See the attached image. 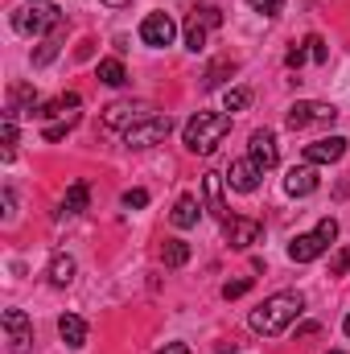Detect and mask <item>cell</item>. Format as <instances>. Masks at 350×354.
Masks as SVG:
<instances>
[{
    "label": "cell",
    "mask_w": 350,
    "mask_h": 354,
    "mask_svg": "<svg viewBox=\"0 0 350 354\" xmlns=\"http://www.w3.org/2000/svg\"><path fill=\"white\" fill-rule=\"evenodd\" d=\"M326 248H330V239L313 227V231H305V235H297V239L288 243V260H293V264H313L317 256H326Z\"/></svg>",
    "instance_id": "cell-13"
},
{
    "label": "cell",
    "mask_w": 350,
    "mask_h": 354,
    "mask_svg": "<svg viewBox=\"0 0 350 354\" xmlns=\"http://www.w3.org/2000/svg\"><path fill=\"white\" fill-rule=\"evenodd\" d=\"M305 46H309V58H313V62H326V58H330V50H326V41H322L317 33L305 37Z\"/></svg>",
    "instance_id": "cell-29"
},
{
    "label": "cell",
    "mask_w": 350,
    "mask_h": 354,
    "mask_svg": "<svg viewBox=\"0 0 350 354\" xmlns=\"http://www.w3.org/2000/svg\"><path fill=\"white\" fill-rule=\"evenodd\" d=\"M330 354H347V351H330Z\"/></svg>",
    "instance_id": "cell-37"
},
{
    "label": "cell",
    "mask_w": 350,
    "mask_h": 354,
    "mask_svg": "<svg viewBox=\"0 0 350 354\" xmlns=\"http://www.w3.org/2000/svg\"><path fill=\"white\" fill-rule=\"evenodd\" d=\"M169 132H174V120H169V115H149V120H140V124H132V128L124 132V145H128V149H153V145H161Z\"/></svg>",
    "instance_id": "cell-7"
},
{
    "label": "cell",
    "mask_w": 350,
    "mask_h": 354,
    "mask_svg": "<svg viewBox=\"0 0 350 354\" xmlns=\"http://www.w3.org/2000/svg\"><path fill=\"white\" fill-rule=\"evenodd\" d=\"M350 272V248H342L334 260H330V276H347Z\"/></svg>",
    "instance_id": "cell-32"
},
{
    "label": "cell",
    "mask_w": 350,
    "mask_h": 354,
    "mask_svg": "<svg viewBox=\"0 0 350 354\" xmlns=\"http://www.w3.org/2000/svg\"><path fill=\"white\" fill-rule=\"evenodd\" d=\"M243 292H252V276H239V280H227V284H223V297H227V301H235V297H243Z\"/></svg>",
    "instance_id": "cell-26"
},
{
    "label": "cell",
    "mask_w": 350,
    "mask_h": 354,
    "mask_svg": "<svg viewBox=\"0 0 350 354\" xmlns=\"http://www.w3.org/2000/svg\"><path fill=\"white\" fill-rule=\"evenodd\" d=\"M305 58H309V50H305V46H293V50L284 54V62H288V71H301V66H305Z\"/></svg>",
    "instance_id": "cell-33"
},
{
    "label": "cell",
    "mask_w": 350,
    "mask_h": 354,
    "mask_svg": "<svg viewBox=\"0 0 350 354\" xmlns=\"http://www.w3.org/2000/svg\"><path fill=\"white\" fill-rule=\"evenodd\" d=\"M223 174H206L202 177V189H206V206L219 214V218H227V202H223Z\"/></svg>",
    "instance_id": "cell-19"
},
{
    "label": "cell",
    "mask_w": 350,
    "mask_h": 354,
    "mask_svg": "<svg viewBox=\"0 0 350 354\" xmlns=\"http://www.w3.org/2000/svg\"><path fill=\"white\" fill-rule=\"evenodd\" d=\"M264 169L248 157V161H231V169H227V185L235 189V194H252L256 185H260Z\"/></svg>",
    "instance_id": "cell-15"
},
{
    "label": "cell",
    "mask_w": 350,
    "mask_h": 354,
    "mask_svg": "<svg viewBox=\"0 0 350 354\" xmlns=\"http://www.w3.org/2000/svg\"><path fill=\"white\" fill-rule=\"evenodd\" d=\"M99 83H107V87H124V83H128L124 62H120V58H103V62H99Z\"/></svg>",
    "instance_id": "cell-21"
},
{
    "label": "cell",
    "mask_w": 350,
    "mask_h": 354,
    "mask_svg": "<svg viewBox=\"0 0 350 354\" xmlns=\"http://www.w3.org/2000/svg\"><path fill=\"white\" fill-rule=\"evenodd\" d=\"M248 157L260 165L264 174H268V169H276V161H280V145H276V132H272V128H256V132H252Z\"/></svg>",
    "instance_id": "cell-12"
},
{
    "label": "cell",
    "mask_w": 350,
    "mask_h": 354,
    "mask_svg": "<svg viewBox=\"0 0 350 354\" xmlns=\"http://www.w3.org/2000/svg\"><path fill=\"white\" fill-rule=\"evenodd\" d=\"M288 128L293 132H301V128H317V124H334L338 120V107L334 103H322V99H301V103H293L288 107Z\"/></svg>",
    "instance_id": "cell-4"
},
{
    "label": "cell",
    "mask_w": 350,
    "mask_h": 354,
    "mask_svg": "<svg viewBox=\"0 0 350 354\" xmlns=\"http://www.w3.org/2000/svg\"><path fill=\"white\" fill-rule=\"evenodd\" d=\"M198 218H202L198 198H194V194H181L174 202V210H169V223H174L177 231H190V227H198Z\"/></svg>",
    "instance_id": "cell-16"
},
{
    "label": "cell",
    "mask_w": 350,
    "mask_h": 354,
    "mask_svg": "<svg viewBox=\"0 0 350 354\" xmlns=\"http://www.w3.org/2000/svg\"><path fill=\"white\" fill-rule=\"evenodd\" d=\"M75 124H79V115H66V120H58V124H50V128H46V140H62V136H66V132H71Z\"/></svg>",
    "instance_id": "cell-27"
},
{
    "label": "cell",
    "mask_w": 350,
    "mask_h": 354,
    "mask_svg": "<svg viewBox=\"0 0 350 354\" xmlns=\"http://www.w3.org/2000/svg\"><path fill=\"white\" fill-rule=\"evenodd\" d=\"M223 25V12L214 8V4H202V8H194L190 12V21H185V50H206V37L214 33Z\"/></svg>",
    "instance_id": "cell-5"
},
{
    "label": "cell",
    "mask_w": 350,
    "mask_h": 354,
    "mask_svg": "<svg viewBox=\"0 0 350 354\" xmlns=\"http://www.w3.org/2000/svg\"><path fill=\"white\" fill-rule=\"evenodd\" d=\"M342 330H347V338H350V317H347V322H342Z\"/></svg>",
    "instance_id": "cell-36"
},
{
    "label": "cell",
    "mask_w": 350,
    "mask_h": 354,
    "mask_svg": "<svg viewBox=\"0 0 350 354\" xmlns=\"http://www.w3.org/2000/svg\"><path fill=\"white\" fill-rule=\"evenodd\" d=\"M58 334H62V342H66L71 351H83V346H87V322H83L79 313H62V317H58Z\"/></svg>",
    "instance_id": "cell-17"
},
{
    "label": "cell",
    "mask_w": 350,
    "mask_h": 354,
    "mask_svg": "<svg viewBox=\"0 0 350 354\" xmlns=\"http://www.w3.org/2000/svg\"><path fill=\"white\" fill-rule=\"evenodd\" d=\"M313 189H317V165L301 161V165H293V169L284 174V194H293V198H309Z\"/></svg>",
    "instance_id": "cell-14"
},
{
    "label": "cell",
    "mask_w": 350,
    "mask_h": 354,
    "mask_svg": "<svg viewBox=\"0 0 350 354\" xmlns=\"http://www.w3.org/2000/svg\"><path fill=\"white\" fill-rule=\"evenodd\" d=\"M177 37V25L169 12H149L145 21H140V41L145 46H153V50H165V46H174Z\"/></svg>",
    "instance_id": "cell-9"
},
{
    "label": "cell",
    "mask_w": 350,
    "mask_h": 354,
    "mask_svg": "<svg viewBox=\"0 0 350 354\" xmlns=\"http://www.w3.org/2000/svg\"><path fill=\"white\" fill-rule=\"evenodd\" d=\"M0 326H4L8 351H12V354H29V346H33V322L25 317V309H4Z\"/></svg>",
    "instance_id": "cell-8"
},
{
    "label": "cell",
    "mask_w": 350,
    "mask_h": 354,
    "mask_svg": "<svg viewBox=\"0 0 350 354\" xmlns=\"http://www.w3.org/2000/svg\"><path fill=\"white\" fill-rule=\"evenodd\" d=\"M58 46H62V29H58V33H50V37L37 46V54H33V66H46V62H54V58H58Z\"/></svg>",
    "instance_id": "cell-23"
},
{
    "label": "cell",
    "mask_w": 350,
    "mask_h": 354,
    "mask_svg": "<svg viewBox=\"0 0 350 354\" xmlns=\"http://www.w3.org/2000/svg\"><path fill=\"white\" fill-rule=\"evenodd\" d=\"M46 276H50V284H54V288H66V284L75 280V260L58 252V256L50 260V268H46Z\"/></svg>",
    "instance_id": "cell-20"
},
{
    "label": "cell",
    "mask_w": 350,
    "mask_h": 354,
    "mask_svg": "<svg viewBox=\"0 0 350 354\" xmlns=\"http://www.w3.org/2000/svg\"><path fill=\"white\" fill-rule=\"evenodd\" d=\"M12 149H17V120L4 115V157H12Z\"/></svg>",
    "instance_id": "cell-30"
},
{
    "label": "cell",
    "mask_w": 350,
    "mask_h": 354,
    "mask_svg": "<svg viewBox=\"0 0 350 354\" xmlns=\"http://www.w3.org/2000/svg\"><path fill=\"white\" fill-rule=\"evenodd\" d=\"M223 235H227V243H231L235 252H248L252 243H260L264 223H256V218H239V214H227V218H223Z\"/></svg>",
    "instance_id": "cell-10"
},
{
    "label": "cell",
    "mask_w": 350,
    "mask_h": 354,
    "mask_svg": "<svg viewBox=\"0 0 350 354\" xmlns=\"http://www.w3.org/2000/svg\"><path fill=\"white\" fill-rule=\"evenodd\" d=\"M149 115H153L149 103H140V99H116V103L103 107V128H107V132H128L132 124H140V120H149Z\"/></svg>",
    "instance_id": "cell-6"
},
{
    "label": "cell",
    "mask_w": 350,
    "mask_h": 354,
    "mask_svg": "<svg viewBox=\"0 0 350 354\" xmlns=\"http://www.w3.org/2000/svg\"><path fill=\"white\" fill-rule=\"evenodd\" d=\"M161 260H165V268L190 264V243H181V239H169V243L161 248Z\"/></svg>",
    "instance_id": "cell-22"
},
{
    "label": "cell",
    "mask_w": 350,
    "mask_h": 354,
    "mask_svg": "<svg viewBox=\"0 0 350 354\" xmlns=\"http://www.w3.org/2000/svg\"><path fill=\"white\" fill-rule=\"evenodd\" d=\"M347 149H350V140L347 136H322V140H313V145H305V161L309 165H334V161H342L347 157Z\"/></svg>",
    "instance_id": "cell-11"
},
{
    "label": "cell",
    "mask_w": 350,
    "mask_h": 354,
    "mask_svg": "<svg viewBox=\"0 0 350 354\" xmlns=\"http://www.w3.org/2000/svg\"><path fill=\"white\" fill-rule=\"evenodd\" d=\"M248 103H252V91H248V87L227 91V99H223V107H227V111H243Z\"/></svg>",
    "instance_id": "cell-25"
},
{
    "label": "cell",
    "mask_w": 350,
    "mask_h": 354,
    "mask_svg": "<svg viewBox=\"0 0 350 354\" xmlns=\"http://www.w3.org/2000/svg\"><path fill=\"white\" fill-rule=\"evenodd\" d=\"M140 206H149V189H128L124 194V210H140Z\"/></svg>",
    "instance_id": "cell-31"
},
{
    "label": "cell",
    "mask_w": 350,
    "mask_h": 354,
    "mask_svg": "<svg viewBox=\"0 0 350 354\" xmlns=\"http://www.w3.org/2000/svg\"><path fill=\"white\" fill-rule=\"evenodd\" d=\"M12 29L21 37H50L62 29V8L54 0H21L12 8Z\"/></svg>",
    "instance_id": "cell-3"
},
{
    "label": "cell",
    "mask_w": 350,
    "mask_h": 354,
    "mask_svg": "<svg viewBox=\"0 0 350 354\" xmlns=\"http://www.w3.org/2000/svg\"><path fill=\"white\" fill-rule=\"evenodd\" d=\"M301 309H305V297L301 292H272L264 305L252 309V330L264 334V338H276V334H284L297 317H301Z\"/></svg>",
    "instance_id": "cell-1"
},
{
    "label": "cell",
    "mask_w": 350,
    "mask_h": 354,
    "mask_svg": "<svg viewBox=\"0 0 350 354\" xmlns=\"http://www.w3.org/2000/svg\"><path fill=\"white\" fill-rule=\"evenodd\" d=\"M227 132H231V115H227V111H198V115L185 124L181 140H185V149H190V153L210 157V153L227 140Z\"/></svg>",
    "instance_id": "cell-2"
},
{
    "label": "cell",
    "mask_w": 350,
    "mask_h": 354,
    "mask_svg": "<svg viewBox=\"0 0 350 354\" xmlns=\"http://www.w3.org/2000/svg\"><path fill=\"white\" fill-rule=\"evenodd\" d=\"M235 71H239V66H235L231 58H219V62H214V66L206 71V79H202V87H206V91H214L219 83H223V75H235Z\"/></svg>",
    "instance_id": "cell-24"
},
{
    "label": "cell",
    "mask_w": 350,
    "mask_h": 354,
    "mask_svg": "<svg viewBox=\"0 0 350 354\" xmlns=\"http://www.w3.org/2000/svg\"><path fill=\"white\" fill-rule=\"evenodd\" d=\"M87 202H91V189H87V181H75L66 194H62V202H58V218H71V214H83L87 210Z\"/></svg>",
    "instance_id": "cell-18"
},
{
    "label": "cell",
    "mask_w": 350,
    "mask_h": 354,
    "mask_svg": "<svg viewBox=\"0 0 350 354\" xmlns=\"http://www.w3.org/2000/svg\"><path fill=\"white\" fill-rule=\"evenodd\" d=\"M161 354H190V346H185V342H169Z\"/></svg>",
    "instance_id": "cell-34"
},
{
    "label": "cell",
    "mask_w": 350,
    "mask_h": 354,
    "mask_svg": "<svg viewBox=\"0 0 350 354\" xmlns=\"http://www.w3.org/2000/svg\"><path fill=\"white\" fill-rule=\"evenodd\" d=\"M252 8H256L260 17H280V12H284V0H252Z\"/></svg>",
    "instance_id": "cell-28"
},
{
    "label": "cell",
    "mask_w": 350,
    "mask_h": 354,
    "mask_svg": "<svg viewBox=\"0 0 350 354\" xmlns=\"http://www.w3.org/2000/svg\"><path fill=\"white\" fill-rule=\"evenodd\" d=\"M107 8H124V4H132V0H103Z\"/></svg>",
    "instance_id": "cell-35"
}]
</instances>
